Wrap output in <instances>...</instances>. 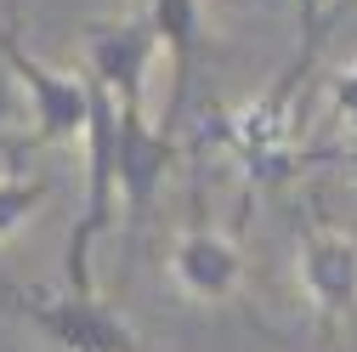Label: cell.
<instances>
[{
  "label": "cell",
  "mask_w": 357,
  "mask_h": 352,
  "mask_svg": "<svg viewBox=\"0 0 357 352\" xmlns=\"http://www.w3.org/2000/svg\"><path fill=\"white\" fill-rule=\"evenodd\" d=\"M153 52H159V29H153L148 12L85 29V63H91V80L114 97L119 125H148L142 119V91H148Z\"/></svg>",
  "instance_id": "6da1fadb"
},
{
  "label": "cell",
  "mask_w": 357,
  "mask_h": 352,
  "mask_svg": "<svg viewBox=\"0 0 357 352\" xmlns=\"http://www.w3.org/2000/svg\"><path fill=\"white\" fill-rule=\"evenodd\" d=\"M295 239H301V284L312 324H318V335H335V324L357 313V239L312 222L306 210L295 216Z\"/></svg>",
  "instance_id": "7a4b0ae2"
},
{
  "label": "cell",
  "mask_w": 357,
  "mask_h": 352,
  "mask_svg": "<svg viewBox=\"0 0 357 352\" xmlns=\"http://www.w3.org/2000/svg\"><path fill=\"white\" fill-rule=\"evenodd\" d=\"M0 301L17 307L29 324H40V330H46L57 346H68V352H142L97 295H68V290H63V295L52 301V295H29L17 279L0 273Z\"/></svg>",
  "instance_id": "3957f363"
},
{
  "label": "cell",
  "mask_w": 357,
  "mask_h": 352,
  "mask_svg": "<svg viewBox=\"0 0 357 352\" xmlns=\"http://www.w3.org/2000/svg\"><path fill=\"white\" fill-rule=\"evenodd\" d=\"M0 63H6L12 80H23V91H29L34 142H74L79 125H85V80H68V74L40 68V63L23 52L17 23H0Z\"/></svg>",
  "instance_id": "277c9868"
},
{
  "label": "cell",
  "mask_w": 357,
  "mask_h": 352,
  "mask_svg": "<svg viewBox=\"0 0 357 352\" xmlns=\"http://www.w3.org/2000/svg\"><path fill=\"white\" fill-rule=\"evenodd\" d=\"M170 279L193 301H227L244 279V256L238 244H227L210 222H204V188H193V228L176 239L170 250Z\"/></svg>",
  "instance_id": "5b68a950"
},
{
  "label": "cell",
  "mask_w": 357,
  "mask_h": 352,
  "mask_svg": "<svg viewBox=\"0 0 357 352\" xmlns=\"http://www.w3.org/2000/svg\"><path fill=\"white\" fill-rule=\"evenodd\" d=\"M176 137L159 125H119V154H114V193L125 199L130 228L148 222L153 193H159V176L176 165Z\"/></svg>",
  "instance_id": "8992f818"
},
{
  "label": "cell",
  "mask_w": 357,
  "mask_h": 352,
  "mask_svg": "<svg viewBox=\"0 0 357 352\" xmlns=\"http://www.w3.org/2000/svg\"><path fill=\"white\" fill-rule=\"evenodd\" d=\"M148 17L159 29V46H170L176 57V85H170V108L159 119V131H182V114H188V80L199 68V52H204V29H199V0H148Z\"/></svg>",
  "instance_id": "52a82bcc"
},
{
  "label": "cell",
  "mask_w": 357,
  "mask_h": 352,
  "mask_svg": "<svg viewBox=\"0 0 357 352\" xmlns=\"http://www.w3.org/2000/svg\"><path fill=\"white\" fill-rule=\"evenodd\" d=\"M46 205V182H34L23 170H0V239L23 228V216Z\"/></svg>",
  "instance_id": "ba28073f"
},
{
  "label": "cell",
  "mask_w": 357,
  "mask_h": 352,
  "mask_svg": "<svg viewBox=\"0 0 357 352\" xmlns=\"http://www.w3.org/2000/svg\"><path fill=\"white\" fill-rule=\"evenodd\" d=\"M12 108H17V80L0 63V142H6V131H12Z\"/></svg>",
  "instance_id": "9c48e42d"
},
{
  "label": "cell",
  "mask_w": 357,
  "mask_h": 352,
  "mask_svg": "<svg viewBox=\"0 0 357 352\" xmlns=\"http://www.w3.org/2000/svg\"><path fill=\"white\" fill-rule=\"evenodd\" d=\"M335 108L357 119V63H351V68H346V74L335 80Z\"/></svg>",
  "instance_id": "30bf717a"
},
{
  "label": "cell",
  "mask_w": 357,
  "mask_h": 352,
  "mask_svg": "<svg viewBox=\"0 0 357 352\" xmlns=\"http://www.w3.org/2000/svg\"><path fill=\"white\" fill-rule=\"evenodd\" d=\"M301 159H335V165L357 170V148H318V154H301Z\"/></svg>",
  "instance_id": "8fae6325"
}]
</instances>
